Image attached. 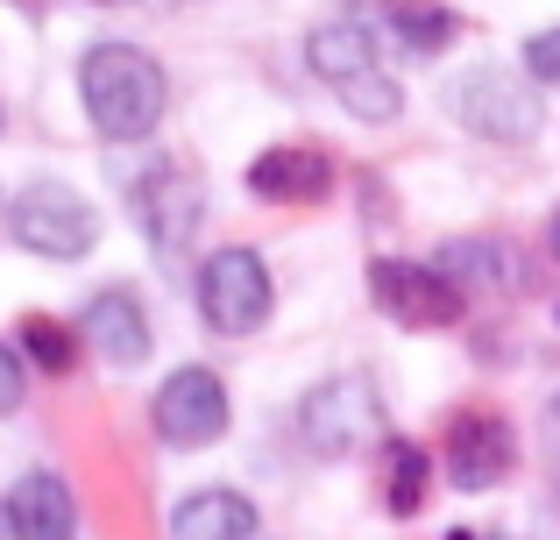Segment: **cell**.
Here are the masks:
<instances>
[{"label":"cell","instance_id":"14","mask_svg":"<svg viewBox=\"0 0 560 540\" xmlns=\"http://www.w3.org/2000/svg\"><path fill=\"white\" fill-rule=\"evenodd\" d=\"M248 533H256V505L228 484L185 491L178 513H171V540H248Z\"/></svg>","mask_w":560,"mask_h":540},{"label":"cell","instance_id":"24","mask_svg":"<svg viewBox=\"0 0 560 540\" xmlns=\"http://www.w3.org/2000/svg\"><path fill=\"white\" fill-rule=\"evenodd\" d=\"M100 8H114V0H100Z\"/></svg>","mask_w":560,"mask_h":540},{"label":"cell","instance_id":"7","mask_svg":"<svg viewBox=\"0 0 560 540\" xmlns=\"http://www.w3.org/2000/svg\"><path fill=\"white\" fill-rule=\"evenodd\" d=\"M370 299L397 328H454L462 320V285L440 264H405V256H383L370 264Z\"/></svg>","mask_w":560,"mask_h":540},{"label":"cell","instance_id":"12","mask_svg":"<svg viewBox=\"0 0 560 540\" xmlns=\"http://www.w3.org/2000/svg\"><path fill=\"white\" fill-rule=\"evenodd\" d=\"M136 221H142V235H150L156 250H185L191 228H199V179L156 164V179L136 185Z\"/></svg>","mask_w":560,"mask_h":540},{"label":"cell","instance_id":"9","mask_svg":"<svg viewBox=\"0 0 560 540\" xmlns=\"http://www.w3.org/2000/svg\"><path fill=\"white\" fill-rule=\"evenodd\" d=\"M440 470L462 491H490L511 470V427L497 413H482V405H462L447 420V434H440Z\"/></svg>","mask_w":560,"mask_h":540},{"label":"cell","instance_id":"15","mask_svg":"<svg viewBox=\"0 0 560 540\" xmlns=\"http://www.w3.org/2000/svg\"><path fill=\"white\" fill-rule=\"evenodd\" d=\"M376 43H397L405 57H440L454 43V14L440 0H383Z\"/></svg>","mask_w":560,"mask_h":540},{"label":"cell","instance_id":"23","mask_svg":"<svg viewBox=\"0 0 560 540\" xmlns=\"http://www.w3.org/2000/svg\"><path fill=\"white\" fill-rule=\"evenodd\" d=\"M0 540H8V513H0Z\"/></svg>","mask_w":560,"mask_h":540},{"label":"cell","instance_id":"21","mask_svg":"<svg viewBox=\"0 0 560 540\" xmlns=\"http://www.w3.org/2000/svg\"><path fill=\"white\" fill-rule=\"evenodd\" d=\"M553 250H560V207H553Z\"/></svg>","mask_w":560,"mask_h":540},{"label":"cell","instance_id":"11","mask_svg":"<svg viewBox=\"0 0 560 540\" xmlns=\"http://www.w3.org/2000/svg\"><path fill=\"white\" fill-rule=\"evenodd\" d=\"M0 513H8V540H79V498H71V484L57 470L14 476Z\"/></svg>","mask_w":560,"mask_h":540},{"label":"cell","instance_id":"22","mask_svg":"<svg viewBox=\"0 0 560 540\" xmlns=\"http://www.w3.org/2000/svg\"><path fill=\"white\" fill-rule=\"evenodd\" d=\"M447 540H482V533H468V527H462V533H447Z\"/></svg>","mask_w":560,"mask_h":540},{"label":"cell","instance_id":"17","mask_svg":"<svg viewBox=\"0 0 560 540\" xmlns=\"http://www.w3.org/2000/svg\"><path fill=\"white\" fill-rule=\"evenodd\" d=\"M440 271L454 277V285H504L518 291V256L504 250V242H482V235H462L440 250Z\"/></svg>","mask_w":560,"mask_h":540},{"label":"cell","instance_id":"20","mask_svg":"<svg viewBox=\"0 0 560 540\" xmlns=\"http://www.w3.org/2000/svg\"><path fill=\"white\" fill-rule=\"evenodd\" d=\"M525 71H533L539 85H560V28H539V36L525 43Z\"/></svg>","mask_w":560,"mask_h":540},{"label":"cell","instance_id":"1","mask_svg":"<svg viewBox=\"0 0 560 540\" xmlns=\"http://www.w3.org/2000/svg\"><path fill=\"white\" fill-rule=\"evenodd\" d=\"M79 100H85L93 136L142 142V136H156V122H164V107H171V79L136 43H93V50L79 57Z\"/></svg>","mask_w":560,"mask_h":540},{"label":"cell","instance_id":"18","mask_svg":"<svg viewBox=\"0 0 560 540\" xmlns=\"http://www.w3.org/2000/svg\"><path fill=\"white\" fill-rule=\"evenodd\" d=\"M425 484H433V456L419 441H383V498H390L397 519H411L425 505Z\"/></svg>","mask_w":560,"mask_h":540},{"label":"cell","instance_id":"3","mask_svg":"<svg viewBox=\"0 0 560 540\" xmlns=\"http://www.w3.org/2000/svg\"><path fill=\"white\" fill-rule=\"evenodd\" d=\"M8 235H14V250L43 256V264H79L100 242V214L65 179H36L8 199Z\"/></svg>","mask_w":560,"mask_h":540},{"label":"cell","instance_id":"16","mask_svg":"<svg viewBox=\"0 0 560 540\" xmlns=\"http://www.w3.org/2000/svg\"><path fill=\"white\" fill-rule=\"evenodd\" d=\"M14 348H22V363H36L43 377H71V370H79V348H85V334L71 328V320L28 313L22 328H14Z\"/></svg>","mask_w":560,"mask_h":540},{"label":"cell","instance_id":"2","mask_svg":"<svg viewBox=\"0 0 560 540\" xmlns=\"http://www.w3.org/2000/svg\"><path fill=\"white\" fill-rule=\"evenodd\" d=\"M305 65L341 93V107L355 114V122H397V114H405V93H397V79L383 71V50L362 22H319L313 43H305Z\"/></svg>","mask_w":560,"mask_h":540},{"label":"cell","instance_id":"4","mask_svg":"<svg viewBox=\"0 0 560 540\" xmlns=\"http://www.w3.org/2000/svg\"><path fill=\"white\" fill-rule=\"evenodd\" d=\"M447 107H454V122L468 128V136H482V142H533L539 136V93L518 79V71H497V65H482V71H462L454 79V93H447Z\"/></svg>","mask_w":560,"mask_h":540},{"label":"cell","instance_id":"6","mask_svg":"<svg viewBox=\"0 0 560 540\" xmlns=\"http://www.w3.org/2000/svg\"><path fill=\"white\" fill-rule=\"evenodd\" d=\"M150 420H156V441L164 448H213L228 434V384L213 370H199V363H185V370H171L156 384Z\"/></svg>","mask_w":560,"mask_h":540},{"label":"cell","instance_id":"10","mask_svg":"<svg viewBox=\"0 0 560 540\" xmlns=\"http://www.w3.org/2000/svg\"><path fill=\"white\" fill-rule=\"evenodd\" d=\"M79 334H85V348H93L100 363H114V370H136L142 356H150V313H142V299L128 285H107V291H93L85 299V313H79Z\"/></svg>","mask_w":560,"mask_h":540},{"label":"cell","instance_id":"19","mask_svg":"<svg viewBox=\"0 0 560 540\" xmlns=\"http://www.w3.org/2000/svg\"><path fill=\"white\" fill-rule=\"evenodd\" d=\"M22 399H28V363H22L14 342H0V420H8Z\"/></svg>","mask_w":560,"mask_h":540},{"label":"cell","instance_id":"5","mask_svg":"<svg viewBox=\"0 0 560 540\" xmlns=\"http://www.w3.org/2000/svg\"><path fill=\"white\" fill-rule=\"evenodd\" d=\"M270 306H277V291L256 250H213L199 264V313L213 334H256L270 320Z\"/></svg>","mask_w":560,"mask_h":540},{"label":"cell","instance_id":"8","mask_svg":"<svg viewBox=\"0 0 560 540\" xmlns=\"http://www.w3.org/2000/svg\"><path fill=\"white\" fill-rule=\"evenodd\" d=\"M299 434H305L313 456H348V448H362V441L383 434V405L362 377H334V384H319L313 399L299 405Z\"/></svg>","mask_w":560,"mask_h":540},{"label":"cell","instance_id":"13","mask_svg":"<svg viewBox=\"0 0 560 540\" xmlns=\"http://www.w3.org/2000/svg\"><path fill=\"white\" fill-rule=\"evenodd\" d=\"M248 193L277 199V207H313V199L334 193V164L319 150H262L248 164Z\"/></svg>","mask_w":560,"mask_h":540}]
</instances>
